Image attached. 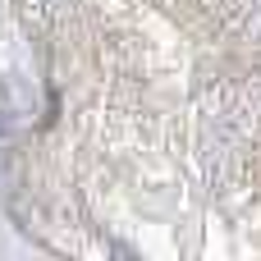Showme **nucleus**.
Returning <instances> with one entry per match:
<instances>
[{"instance_id": "nucleus-1", "label": "nucleus", "mask_w": 261, "mask_h": 261, "mask_svg": "<svg viewBox=\"0 0 261 261\" xmlns=\"http://www.w3.org/2000/svg\"><path fill=\"white\" fill-rule=\"evenodd\" d=\"M5 128H9V119H5V110H0V133H5Z\"/></svg>"}]
</instances>
